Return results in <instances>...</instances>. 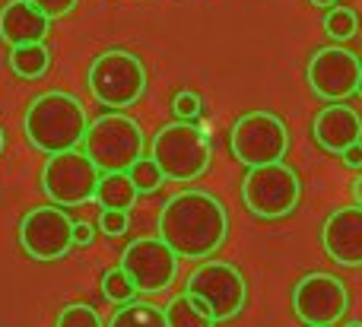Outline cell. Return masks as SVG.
Listing matches in <instances>:
<instances>
[{
  "label": "cell",
  "instance_id": "6da1fadb",
  "mask_svg": "<svg viewBox=\"0 0 362 327\" xmlns=\"http://www.w3.org/2000/svg\"><path fill=\"white\" fill-rule=\"evenodd\" d=\"M229 235V216L223 201L206 191H181L169 197L159 213V239L178 258H210Z\"/></svg>",
  "mask_w": 362,
  "mask_h": 327
},
{
  "label": "cell",
  "instance_id": "7a4b0ae2",
  "mask_svg": "<svg viewBox=\"0 0 362 327\" xmlns=\"http://www.w3.org/2000/svg\"><path fill=\"white\" fill-rule=\"evenodd\" d=\"M89 127L86 108L76 95L51 89L29 102L23 118V131L29 143L45 156H54L64 150H76L83 143V133Z\"/></svg>",
  "mask_w": 362,
  "mask_h": 327
},
{
  "label": "cell",
  "instance_id": "3957f363",
  "mask_svg": "<svg viewBox=\"0 0 362 327\" xmlns=\"http://www.w3.org/2000/svg\"><path fill=\"white\" fill-rule=\"evenodd\" d=\"M144 131L134 118L108 112L83 133V153L99 172H127L144 156Z\"/></svg>",
  "mask_w": 362,
  "mask_h": 327
},
{
  "label": "cell",
  "instance_id": "277c9868",
  "mask_svg": "<svg viewBox=\"0 0 362 327\" xmlns=\"http://www.w3.org/2000/svg\"><path fill=\"white\" fill-rule=\"evenodd\" d=\"M150 159L159 165L163 178H169V182H194L210 169L213 146L210 137L200 127H194L191 121H175L153 137Z\"/></svg>",
  "mask_w": 362,
  "mask_h": 327
},
{
  "label": "cell",
  "instance_id": "5b68a950",
  "mask_svg": "<svg viewBox=\"0 0 362 327\" xmlns=\"http://www.w3.org/2000/svg\"><path fill=\"white\" fill-rule=\"evenodd\" d=\"M89 93L99 105L127 108L146 93V67L137 54L124 48L102 51L89 64Z\"/></svg>",
  "mask_w": 362,
  "mask_h": 327
},
{
  "label": "cell",
  "instance_id": "8992f818",
  "mask_svg": "<svg viewBox=\"0 0 362 327\" xmlns=\"http://www.w3.org/2000/svg\"><path fill=\"white\" fill-rule=\"evenodd\" d=\"M302 182L286 162H267L248 169L242 182V201L257 220H283L299 207Z\"/></svg>",
  "mask_w": 362,
  "mask_h": 327
},
{
  "label": "cell",
  "instance_id": "52a82bcc",
  "mask_svg": "<svg viewBox=\"0 0 362 327\" xmlns=\"http://www.w3.org/2000/svg\"><path fill=\"white\" fill-rule=\"evenodd\" d=\"M185 286V292H191L194 299H200L206 305V311L213 315L216 324L232 321L245 309V299H248L242 270L235 264H226V261H204L200 267L191 270Z\"/></svg>",
  "mask_w": 362,
  "mask_h": 327
},
{
  "label": "cell",
  "instance_id": "ba28073f",
  "mask_svg": "<svg viewBox=\"0 0 362 327\" xmlns=\"http://www.w3.org/2000/svg\"><path fill=\"white\" fill-rule=\"evenodd\" d=\"M229 146L232 156L242 165H248V169L267 162H283V156L289 153V131L276 114L248 112L232 124Z\"/></svg>",
  "mask_w": 362,
  "mask_h": 327
},
{
  "label": "cell",
  "instance_id": "9c48e42d",
  "mask_svg": "<svg viewBox=\"0 0 362 327\" xmlns=\"http://www.w3.org/2000/svg\"><path fill=\"white\" fill-rule=\"evenodd\" d=\"M102 172L89 162L86 153L76 150H64L48 156L42 169V191L51 203L57 207H83V203L93 201L95 184H99Z\"/></svg>",
  "mask_w": 362,
  "mask_h": 327
},
{
  "label": "cell",
  "instance_id": "30bf717a",
  "mask_svg": "<svg viewBox=\"0 0 362 327\" xmlns=\"http://www.w3.org/2000/svg\"><path fill=\"white\" fill-rule=\"evenodd\" d=\"M74 220L64 207H35L19 222V245L32 261H61L74 248Z\"/></svg>",
  "mask_w": 362,
  "mask_h": 327
},
{
  "label": "cell",
  "instance_id": "8fae6325",
  "mask_svg": "<svg viewBox=\"0 0 362 327\" xmlns=\"http://www.w3.org/2000/svg\"><path fill=\"white\" fill-rule=\"evenodd\" d=\"M293 309L302 324L334 327L350 309V292L334 273H308L293 290Z\"/></svg>",
  "mask_w": 362,
  "mask_h": 327
},
{
  "label": "cell",
  "instance_id": "7c38bea8",
  "mask_svg": "<svg viewBox=\"0 0 362 327\" xmlns=\"http://www.w3.org/2000/svg\"><path fill=\"white\" fill-rule=\"evenodd\" d=\"M121 270L137 292H165L178 277V254L163 239H137L121 254Z\"/></svg>",
  "mask_w": 362,
  "mask_h": 327
},
{
  "label": "cell",
  "instance_id": "4fadbf2b",
  "mask_svg": "<svg viewBox=\"0 0 362 327\" xmlns=\"http://www.w3.org/2000/svg\"><path fill=\"white\" fill-rule=\"evenodd\" d=\"M359 76V54H353L346 48H321L308 61V86L325 102H346L350 95H356Z\"/></svg>",
  "mask_w": 362,
  "mask_h": 327
},
{
  "label": "cell",
  "instance_id": "5bb4252c",
  "mask_svg": "<svg viewBox=\"0 0 362 327\" xmlns=\"http://www.w3.org/2000/svg\"><path fill=\"white\" fill-rule=\"evenodd\" d=\"M321 245L340 267H362V207H340L321 226Z\"/></svg>",
  "mask_w": 362,
  "mask_h": 327
},
{
  "label": "cell",
  "instance_id": "9a60e30c",
  "mask_svg": "<svg viewBox=\"0 0 362 327\" xmlns=\"http://www.w3.org/2000/svg\"><path fill=\"white\" fill-rule=\"evenodd\" d=\"M312 133L321 150L340 156L350 143L362 140V118L356 108H350V105H327V108H321L318 118H315Z\"/></svg>",
  "mask_w": 362,
  "mask_h": 327
},
{
  "label": "cell",
  "instance_id": "2e32d148",
  "mask_svg": "<svg viewBox=\"0 0 362 327\" xmlns=\"http://www.w3.org/2000/svg\"><path fill=\"white\" fill-rule=\"evenodd\" d=\"M48 29H51V19L45 13H38L32 4H25V0H10L0 10V38L10 48L25 42H45Z\"/></svg>",
  "mask_w": 362,
  "mask_h": 327
},
{
  "label": "cell",
  "instance_id": "e0dca14e",
  "mask_svg": "<svg viewBox=\"0 0 362 327\" xmlns=\"http://www.w3.org/2000/svg\"><path fill=\"white\" fill-rule=\"evenodd\" d=\"M137 188H134L127 172H102L99 184H95L93 201L102 210H131L137 203Z\"/></svg>",
  "mask_w": 362,
  "mask_h": 327
},
{
  "label": "cell",
  "instance_id": "ac0fdd59",
  "mask_svg": "<svg viewBox=\"0 0 362 327\" xmlns=\"http://www.w3.org/2000/svg\"><path fill=\"white\" fill-rule=\"evenodd\" d=\"M51 67V51L45 42H25L10 48V70L23 80H38Z\"/></svg>",
  "mask_w": 362,
  "mask_h": 327
},
{
  "label": "cell",
  "instance_id": "d6986e66",
  "mask_svg": "<svg viewBox=\"0 0 362 327\" xmlns=\"http://www.w3.org/2000/svg\"><path fill=\"white\" fill-rule=\"evenodd\" d=\"M163 311H165V324L169 327H216L213 315L206 311V305L200 299H194L191 292L175 296L169 302V309H163Z\"/></svg>",
  "mask_w": 362,
  "mask_h": 327
},
{
  "label": "cell",
  "instance_id": "ffe728a7",
  "mask_svg": "<svg viewBox=\"0 0 362 327\" xmlns=\"http://www.w3.org/2000/svg\"><path fill=\"white\" fill-rule=\"evenodd\" d=\"M108 327H169V324H165V311L159 305L131 299V302H124L115 311Z\"/></svg>",
  "mask_w": 362,
  "mask_h": 327
},
{
  "label": "cell",
  "instance_id": "44dd1931",
  "mask_svg": "<svg viewBox=\"0 0 362 327\" xmlns=\"http://www.w3.org/2000/svg\"><path fill=\"white\" fill-rule=\"evenodd\" d=\"M102 292H105V299L112 305H124V302H131V299H137V286L131 283V277H127L121 267H108V270L102 273Z\"/></svg>",
  "mask_w": 362,
  "mask_h": 327
},
{
  "label": "cell",
  "instance_id": "7402d4cb",
  "mask_svg": "<svg viewBox=\"0 0 362 327\" xmlns=\"http://www.w3.org/2000/svg\"><path fill=\"white\" fill-rule=\"evenodd\" d=\"M325 29L334 42H346V38L356 35L359 29V16L350 10V6H331L325 16Z\"/></svg>",
  "mask_w": 362,
  "mask_h": 327
},
{
  "label": "cell",
  "instance_id": "603a6c76",
  "mask_svg": "<svg viewBox=\"0 0 362 327\" xmlns=\"http://www.w3.org/2000/svg\"><path fill=\"white\" fill-rule=\"evenodd\" d=\"M127 175H131L137 194H153V191H159V184L165 182L163 172H159V165L153 162V159H144V156H140L137 162L127 169Z\"/></svg>",
  "mask_w": 362,
  "mask_h": 327
},
{
  "label": "cell",
  "instance_id": "cb8c5ba5",
  "mask_svg": "<svg viewBox=\"0 0 362 327\" xmlns=\"http://www.w3.org/2000/svg\"><path fill=\"white\" fill-rule=\"evenodd\" d=\"M57 327H102V318L93 305L74 302V305H64V311L57 315Z\"/></svg>",
  "mask_w": 362,
  "mask_h": 327
},
{
  "label": "cell",
  "instance_id": "d4e9b609",
  "mask_svg": "<svg viewBox=\"0 0 362 327\" xmlns=\"http://www.w3.org/2000/svg\"><path fill=\"white\" fill-rule=\"evenodd\" d=\"M172 108H175V118H178V121H194L200 112H204V102H200V95H197V93L185 89V93H178V95H175Z\"/></svg>",
  "mask_w": 362,
  "mask_h": 327
},
{
  "label": "cell",
  "instance_id": "484cf974",
  "mask_svg": "<svg viewBox=\"0 0 362 327\" xmlns=\"http://www.w3.org/2000/svg\"><path fill=\"white\" fill-rule=\"evenodd\" d=\"M127 226H131V220H127V210H102L99 216V229L105 235H112V239H118V235L127 232Z\"/></svg>",
  "mask_w": 362,
  "mask_h": 327
},
{
  "label": "cell",
  "instance_id": "4316f807",
  "mask_svg": "<svg viewBox=\"0 0 362 327\" xmlns=\"http://www.w3.org/2000/svg\"><path fill=\"white\" fill-rule=\"evenodd\" d=\"M25 4H32L48 19H61V16H67V13H74V6L80 4V0H25Z\"/></svg>",
  "mask_w": 362,
  "mask_h": 327
},
{
  "label": "cell",
  "instance_id": "83f0119b",
  "mask_svg": "<svg viewBox=\"0 0 362 327\" xmlns=\"http://www.w3.org/2000/svg\"><path fill=\"white\" fill-rule=\"evenodd\" d=\"M74 245H93V239H95V229H93V222H74Z\"/></svg>",
  "mask_w": 362,
  "mask_h": 327
},
{
  "label": "cell",
  "instance_id": "f1b7e54d",
  "mask_svg": "<svg viewBox=\"0 0 362 327\" xmlns=\"http://www.w3.org/2000/svg\"><path fill=\"white\" fill-rule=\"evenodd\" d=\"M340 156H344V165H350V169H362V140L350 143Z\"/></svg>",
  "mask_w": 362,
  "mask_h": 327
},
{
  "label": "cell",
  "instance_id": "f546056e",
  "mask_svg": "<svg viewBox=\"0 0 362 327\" xmlns=\"http://www.w3.org/2000/svg\"><path fill=\"white\" fill-rule=\"evenodd\" d=\"M353 194H356V203L362 207V175L356 178V184H353Z\"/></svg>",
  "mask_w": 362,
  "mask_h": 327
},
{
  "label": "cell",
  "instance_id": "4dcf8cb0",
  "mask_svg": "<svg viewBox=\"0 0 362 327\" xmlns=\"http://www.w3.org/2000/svg\"><path fill=\"white\" fill-rule=\"evenodd\" d=\"M308 4H312V6H318V10H327V6H334V4H337V0H308Z\"/></svg>",
  "mask_w": 362,
  "mask_h": 327
},
{
  "label": "cell",
  "instance_id": "1f68e13d",
  "mask_svg": "<svg viewBox=\"0 0 362 327\" xmlns=\"http://www.w3.org/2000/svg\"><path fill=\"white\" fill-rule=\"evenodd\" d=\"M356 95L362 99V76H359V83H356Z\"/></svg>",
  "mask_w": 362,
  "mask_h": 327
},
{
  "label": "cell",
  "instance_id": "d6a6232c",
  "mask_svg": "<svg viewBox=\"0 0 362 327\" xmlns=\"http://www.w3.org/2000/svg\"><path fill=\"white\" fill-rule=\"evenodd\" d=\"M4 143L6 140H4V127H0V153H4Z\"/></svg>",
  "mask_w": 362,
  "mask_h": 327
},
{
  "label": "cell",
  "instance_id": "836d02e7",
  "mask_svg": "<svg viewBox=\"0 0 362 327\" xmlns=\"http://www.w3.org/2000/svg\"><path fill=\"white\" fill-rule=\"evenodd\" d=\"M346 327H362V321H353V324H346Z\"/></svg>",
  "mask_w": 362,
  "mask_h": 327
},
{
  "label": "cell",
  "instance_id": "e575fe53",
  "mask_svg": "<svg viewBox=\"0 0 362 327\" xmlns=\"http://www.w3.org/2000/svg\"><path fill=\"white\" fill-rule=\"evenodd\" d=\"M305 327H312V324H305Z\"/></svg>",
  "mask_w": 362,
  "mask_h": 327
},
{
  "label": "cell",
  "instance_id": "d590c367",
  "mask_svg": "<svg viewBox=\"0 0 362 327\" xmlns=\"http://www.w3.org/2000/svg\"><path fill=\"white\" fill-rule=\"evenodd\" d=\"M359 61H362V57H359Z\"/></svg>",
  "mask_w": 362,
  "mask_h": 327
}]
</instances>
